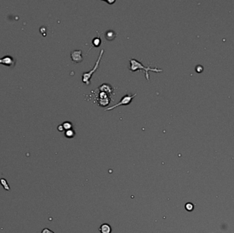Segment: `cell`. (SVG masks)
Instances as JSON below:
<instances>
[{
  "mask_svg": "<svg viewBox=\"0 0 234 233\" xmlns=\"http://www.w3.org/2000/svg\"><path fill=\"white\" fill-rule=\"evenodd\" d=\"M75 131L73 129H69L65 131V136L68 138H73L75 136Z\"/></svg>",
  "mask_w": 234,
  "mask_h": 233,
  "instance_id": "cell-11",
  "label": "cell"
},
{
  "mask_svg": "<svg viewBox=\"0 0 234 233\" xmlns=\"http://www.w3.org/2000/svg\"><path fill=\"white\" fill-rule=\"evenodd\" d=\"M81 50H74L71 53V58L73 62L75 63L81 62L83 60V57L81 56Z\"/></svg>",
  "mask_w": 234,
  "mask_h": 233,
  "instance_id": "cell-4",
  "label": "cell"
},
{
  "mask_svg": "<svg viewBox=\"0 0 234 233\" xmlns=\"http://www.w3.org/2000/svg\"><path fill=\"white\" fill-rule=\"evenodd\" d=\"M101 43V40L99 37L94 38L93 40H92V44H93V46H95V47H98L99 46H100Z\"/></svg>",
  "mask_w": 234,
  "mask_h": 233,
  "instance_id": "cell-10",
  "label": "cell"
},
{
  "mask_svg": "<svg viewBox=\"0 0 234 233\" xmlns=\"http://www.w3.org/2000/svg\"><path fill=\"white\" fill-rule=\"evenodd\" d=\"M105 37L107 40H113L117 37V34L112 30H109L107 32H105Z\"/></svg>",
  "mask_w": 234,
  "mask_h": 233,
  "instance_id": "cell-8",
  "label": "cell"
},
{
  "mask_svg": "<svg viewBox=\"0 0 234 233\" xmlns=\"http://www.w3.org/2000/svg\"><path fill=\"white\" fill-rule=\"evenodd\" d=\"M129 70L131 72H135L136 70H144V72L145 74V77H146L147 80L149 81V72L152 71V72H162L163 71L162 69H159L157 68H151L150 65H149L148 66L145 67L143 64L141 63V62L138 61L136 59H133V58H131L130 59V66H129Z\"/></svg>",
  "mask_w": 234,
  "mask_h": 233,
  "instance_id": "cell-1",
  "label": "cell"
},
{
  "mask_svg": "<svg viewBox=\"0 0 234 233\" xmlns=\"http://www.w3.org/2000/svg\"><path fill=\"white\" fill-rule=\"evenodd\" d=\"M137 96L136 93H135L134 94H127V95H125L121 98V101L119 103H118L117 104L113 105V106L110 107V108L105 109V111H111V110H114V108H118V107L122 106V105H129L130 103H131V101H132L133 99H134L135 97Z\"/></svg>",
  "mask_w": 234,
  "mask_h": 233,
  "instance_id": "cell-3",
  "label": "cell"
},
{
  "mask_svg": "<svg viewBox=\"0 0 234 233\" xmlns=\"http://www.w3.org/2000/svg\"><path fill=\"white\" fill-rule=\"evenodd\" d=\"M41 233H55L53 231H52L50 230V229L47 228H45L44 229H43L42 231H41Z\"/></svg>",
  "mask_w": 234,
  "mask_h": 233,
  "instance_id": "cell-14",
  "label": "cell"
},
{
  "mask_svg": "<svg viewBox=\"0 0 234 233\" xmlns=\"http://www.w3.org/2000/svg\"><path fill=\"white\" fill-rule=\"evenodd\" d=\"M98 90L100 91V92H105V93H107V94H110V95L112 94V93H113V91H114L113 87L108 84H103L102 85L99 86Z\"/></svg>",
  "mask_w": 234,
  "mask_h": 233,
  "instance_id": "cell-5",
  "label": "cell"
},
{
  "mask_svg": "<svg viewBox=\"0 0 234 233\" xmlns=\"http://www.w3.org/2000/svg\"><path fill=\"white\" fill-rule=\"evenodd\" d=\"M58 129L59 131H62L64 130V128H63V127H62V125H59L58 127Z\"/></svg>",
  "mask_w": 234,
  "mask_h": 233,
  "instance_id": "cell-15",
  "label": "cell"
},
{
  "mask_svg": "<svg viewBox=\"0 0 234 233\" xmlns=\"http://www.w3.org/2000/svg\"><path fill=\"white\" fill-rule=\"evenodd\" d=\"M105 2H107V3H110V4H112V3H114V2H115V1H105Z\"/></svg>",
  "mask_w": 234,
  "mask_h": 233,
  "instance_id": "cell-16",
  "label": "cell"
},
{
  "mask_svg": "<svg viewBox=\"0 0 234 233\" xmlns=\"http://www.w3.org/2000/svg\"><path fill=\"white\" fill-rule=\"evenodd\" d=\"M0 183L3 186V189L6 191H10L9 185H8V182L5 179H0Z\"/></svg>",
  "mask_w": 234,
  "mask_h": 233,
  "instance_id": "cell-9",
  "label": "cell"
},
{
  "mask_svg": "<svg viewBox=\"0 0 234 233\" xmlns=\"http://www.w3.org/2000/svg\"><path fill=\"white\" fill-rule=\"evenodd\" d=\"M99 230L101 233H111L112 230L108 224H103L100 226Z\"/></svg>",
  "mask_w": 234,
  "mask_h": 233,
  "instance_id": "cell-7",
  "label": "cell"
},
{
  "mask_svg": "<svg viewBox=\"0 0 234 233\" xmlns=\"http://www.w3.org/2000/svg\"><path fill=\"white\" fill-rule=\"evenodd\" d=\"M0 64H2L8 66H13L15 64V61L11 56H5L0 59Z\"/></svg>",
  "mask_w": 234,
  "mask_h": 233,
  "instance_id": "cell-6",
  "label": "cell"
},
{
  "mask_svg": "<svg viewBox=\"0 0 234 233\" xmlns=\"http://www.w3.org/2000/svg\"><path fill=\"white\" fill-rule=\"evenodd\" d=\"M103 53H104V50L101 49V51H100V53H99V56L98 59L97 60L96 62H95V64L94 67L93 68V69L90 70L89 72H84V73L82 74V82L83 83H84L85 84H86L87 86L91 84V79L92 76H93V74H94L95 72L98 70L100 62H101V58L103 55Z\"/></svg>",
  "mask_w": 234,
  "mask_h": 233,
  "instance_id": "cell-2",
  "label": "cell"
},
{
  "mask_svg": "<svg viewBox=\"0 0 234 233\" xmlns=\"http://www.w3.org/2000/svg\"><path fill=\"white\" fill-rule=\"evenodd\" d=\"M185 207L187 210H188V211H191V210H192V209H193L194 206L192 203H187L186 204H185Z\"/></svg>",
  "mask_w": 234,
  "mask_h": 233,
  "instance_id": "cell-13",
  "label": "cell"
},
{
  "mask_svg": "<svg viewBox=\"0 0 234 233\" xmlns=\"http://www.w3.org/2000/svg\"><path fill=\"white\" fill-rule=\"evenodd\" d=\"M62 127H63V128L65 130L67 131V130H69V129H72L73 125L71 122H65L63 124H62Z\"/></svg>",
  "mask_w": 234,
  "mask_h": 233,
  "instance_id": "cell-12",
  "label": "cell"
}]
</instances>
